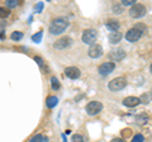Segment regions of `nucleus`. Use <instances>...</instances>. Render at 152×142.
<instances>
[{"label":"nucleus","instance_id":"1","mask_svg":"<svg viewBox=\"0 0 152 142\" xmlns=\"http://www.w3.org/2000/svg\"><path fill=\"white\" fill-rule=\"evenodd\" d=\"M70 26V22L66 19V18L62 17H58V18H55L52 19V22L50 23V27H48V31L53 36H60Z\"/></svg>","mask_w":152,"mask_h":142},{"label":"nucleus","instance_id":"35","mask_svg":"<svg viewBox=\"0 0 152 142\" xmlns=\"http://www.w3.org/2000/svg\"><path fill=\"white\" fill-rule=\"evenodd\" d=\"M62 140H64V142H67V140H66V136H65V133H62Z\"/></svg>","mask_w":152,"mask_h":142},{"label":"nucleus","instance_id":"36","mask_svg":"<svg viewBox=\"0 0 152 142\" xmlns=\"http://www.w3.org/2000/svg\"><path fill=\"white\" fill-rule=\"evenodd\" d=\"M150 72L152 74V64H151V66H150Z\"/></svg>","mask_w":152,"mask_h":142},{"label":"nucleus","instance_id":"7","mask_svg":"<svg viewBox=\"0 0 152 142\" xmlns=\"http://www.w3.org/2000/svg\"><path fill=\"white\" fill-rule=\"evenodd\" d=\"M114 69H115V64L108 61V62H103L99 66L98 72H99V75H102V76H108V75H110L113 72Z\"/></svg>","mask_w":152,"mask_h":142},{"label":"nucleus","instance_id":"5","mask_svg":"<svg viewBox=\"0 0 152 142\" xmlns=\"http://www.w3.org/2000/svg\"><path fill=\"white\" fill-rule=\"evenodd\" d=\"M85 109H86V113L89 116H96L103 111V104L98 100H91L86 104Z\"/></svg>","mask_w":152,"mask_h":142},{"label":"nucleus","instance_id":"3","mask_svg":"<svg viewBox=\"0 0 152 142\" xmlns=\"http://www.w3.org/2000/svg\"><path fill=\"white\" fill-rule=\"evenodd\" d=\"M128 13H129V15H131L132 18H134V19H140V18H142V17L146 15L147 9H146V7L143 5V4L136 3L134 5H132V7L129 8Z\"/></svg>","mask_w":152,"mask_h":142},{"label":"nucleus","instance_id":"37","mask_svg":"<svg viewBox=\"0 0 152 142\" xmlns=\"http://www.w3.org/2000/svg\"><path fill=\"white\" fill-rule=\"evenodd\" d=\"M150 94H151V97H152V88H151V91H150Z\"/></svg>","mask_w":152,"mask_h":142},{"label":"nucleus","instance_id":"29","mask_svg":"<svg viewBox=\"0 0 152 142\" xmlns=\"http://www.w3.org/2000/svg\"><path fill=\"white\" fill-rule=\"evenodd\" d=\"M42 137H43V135H41V133H37L36 136H33L32 138H31L29 141H28V142H41Z\"/></svg>","mask_w":152,"mask_h":142},{"label":"nucleus","instance_id":"23","mask_svg":"<svg viewBox=\"0 0 152 142\" xmlns=\"http://www.w3.org/2000/svg\"><path fill=\"white\" fill-rule=\"evenodd\" d=\"M9 15H10V10L8 8H0V18L1 19H5Z\"/></svg>","mask_w":152,"mask_h":142},{"label":"nucleus","instance_id":"17","mask_svg":"<svg viewBox=\"0 0 152 142\" xmlns=\"http://www.w3.org/2000/svg\"><path fill=\"white\" fill-rule=\"evenodd\" d=\"M50 81H51V88H52V90L53 91H58L61 89V83L56 76H52Z\"/></svg>","mask_w":152,"mask_h":142},{"label":"nucleus","instance_id":"25","mask_svg":"<svg viewBox=\"0 0 152 142\" xmlns=\"http://www.w3.org/2000/svg\"><path fill=\"white\" fill-rule=\"evenodd\" d=\"M131 142H145V137L143 135H141V133H137L132 137V141Z\"/></svg>","mask_w":152,"mask_h":142},{"label":"nucleus","instance_id":"32","mask_svg":"<svg viewBox=\"0 0 152 142\" xmlns=\"http://www.w3.org/2000/svg\"><path fill=\"white\" fill-rule=\"evenodd\" d=\"M110 142H126V140H123L122 137H117V138H113Z\"/></svg>","mask_w":152,"mask_h":142},{"label":"nucleus","instance_id":"20","mask_svg":"<svg viewBox=\"0 0 152 142\" xmlns=\"http://www.w3.org/2000/svg\"><path fill=\"white\" fill-rule=\"evenodd\" d=\"M112 12H113V14H115V15H119V14L124 12V8H123L121 4H114L112 7Z\"/></svg>","mask_w":152,"mask_h":142},{"label":"nucleus","instance_id":"27","mask_svg":"<svg viewBox=\"0 0 152 142\" xmlns=\"http://www.w3.org/2000/svg\"><path fill=\"white\" fill-rule=\"evenodd\" d=\"M134 4H136V0H122L121 5L124 8V7H132V5H134Z\"/></svg>","mask_w":152,"mask_h":142},{"label":"nucleus","instance_id":"26","mask_svg":"<svg viewBox=\"0 0 152 142\" xmlns=\"http://www.w3.org/2000/svg\"><path fill=\"white\" fill-rule=\"evenodd\" d=\"M33 60H34L38 64V66H39L41 69L45 67V60L42 59V57H39V56H34V57H33Z\"/></svg>","mask_w":152,"mask_h":142},{"label":"nucleus","instance_id":"8","mask_svg":"<svg viewBox=\"0 0 152 142\" xmlns=\"http://www.w3.org/2000/svg\"><path fill=\"white\" fill-rule=\"evenodd\" d=\"M126 57V51L123 48H115V50H112L109 51L108 53V59L110 60V62H118V61H122L123 59Z\"/></svg>","mask_w":152,"mask_h":142},{"label":"nucleus","instance_id":"21","mask_svg":"<svg viewBox=\"0 0 152 142\" xmlns=\"http://www.w3.org/2000/svg\"><path fill=\"white\" fill-rule=\"evenodd\" d=\"M42 37H43V31H39V32H37L36 34L32 36V41L36 42V43H41Z\"/></svg>","mask_w":152,"mask_h":142},{"label":"nucleus","instance_id":"10","mask_svg":"<svg viewBox=\"0 0 152 142\" xmlns=\"http://www.w3.org/2000/svg\"><path fill=\"white\" fill-rule=\"evenodd\" d=\"M88 55H89V57H91V59H99V57H102V56L104 55L103 47L100 45H98V43L91 45V46L89 47Z\"/></svg>","mask_w":152,"mask_h":142},{"label":"nucleus","instance_id":"11","mask_svg":"<svg viewBox=\"0 0 152 142\" xmlns=\"http://www.w3.org/2000/svg\"><path fill=\"white\" fill-rule=\"evenodd\" d=\"M65 76L71 80H76L81 76V71L76 66H69V67L65 69Z\"/></svg>","mask_w":152,"mask_h":142},{"label":"nucleus","instance_id":"2","mask_svg":"<svg viewBox=\"0 0 152 142\" xmlns=\"http://www.w3.org/2000/svg\"><path fill=\"white\" fill-rule=\"evenodd\" d=\"M127 79L124 76H118L108 83V88L110 91H121L127 86Z\"/></svg>","mask_w":152,"mask_h":142},{"label":"nucleus","instance_id":"31","mask_svg":"<svg viewBox=\"0 0 152 142\" xmlns=\"http://www.w3.org/2000/svg\"><path fill=\"white\" fill-rule=\"evenodd\" d=\"M134 28H137V29L141 31L142 33L146 32V29H147V27H146L145 24H142V23H138V24H136V26H134Z\"/></svg>","mask_w":152,"mask_h":142},{"label":"nucleus","instance_id":"4","mask_svg":"<svg viewBox=\"0 0 152 142\" xmlns=\"http://www.w3.org/2000/svg\"><path fill=\"white\" fill-rule=\"evenodd\" d=\"M81 40L85 45H95V42L98 40V32L95 29H85L83 32Z\"/></svg>","mask_w":152,"mask_h":142},{"label":"nucleus","instance_id":"28","mask_svg":"<svg viewBox=\"0 0 152 142\" xmlns=\"http://www.w3.org/2000/svg\"><path fill=\"white\" fill-rule=\"evenodd\" d=\"M43 7H45V4L42 3V1L37 3V4H36V7H34L36 13H42V10H43Z\"/></svg>","mask_w":152,"mask_h":142},{"label":"nucleus","instance_id":"6","mask_svg":"<svg viewBox=\"0 0 152 142\" xmlns=\"http://www.w3.org/2000/svg\"><path fill=\"white\" fill-rule=\"evenodd\" d=\"M71 45H72V38L69 36H64L55 42L53 47L56 50H66V48H69Z\"/></svg>","mask_w":152,"mask_h":142},{"label":"nucleus","instance_id":"34","mask_svg":"<svg viewBox=\"0 0 152 142\" xmlns=\"http://www.w3.org/2000/svg\"><path fill=\"white\" fill-rule=\"evenodd\" d=\"M4 38H5V32H0V40H4Z\"/></svg>","mask_w":152,"mask_h":142},{"label":"nucleus","instance_id":"22","mask_svg":"<svg viewBox=\"0 0 152 142\" xmlns=\"http://www.w3.org/2000/svg\"><path fill=\"white\" fill-rule=\"evenodd\" d=\"M5 4H7V8L10 10V9H15L19 5V1H18V0H8Z\"/></svg>","mask_w":152,"mask_h":142},{"label":"nucleus","instance_id":"19","mask_svg":"<svg viewBox=\"0 0 152 142\" xmlns=\"http://www.w3.org/2000/svg\"><path fill=\"white\" fill-rule=\"evenodd\" d=\"M151 100H152V97H151L150 93H143L140 97V102L143 103V104H148V103H151Z\"/></svg>","mask_w":152,"mask_h":142},{"label":"nucleus","instance_id":"33","mask_svg":"<svg viewBox=\"0 0 152 142\" xmlns=\"http://www.w3.org/2000/svg\"><path fill=\"white\" fill-rule=\"evenodd\" d=\"M50 140H48V137H47V136H43V137H42V140H41V142H48Z\"/></svg>","mask_w":152,"mask_h":142},{"label":"nucleus","instance_id":"9","mask_svg":"<svg viewBox=\"0 0 152 142\" xmlns=\"http://www.w3.org/2000/svg\"><path fill=\"white\" fill-rule=\"evenodd\" d=\"M142 33L141 31H138L137 28H131V29H128L127 33H126V40L128 42H131V43H133V42H137V41H140L141 40V37H142Z\"/></svg>","mask_w":152,"mask_h":142},{"label":"nucleus","instance_id":"16","mask_svg":"<svg viewBox=\"0 0 152 142\" xmlns=\"http://www.w3.org/2000/svg\"><path fill=\"white\" fill-rule=\"evenodd\" d=\"M136 122L138 123V124H146L147 122H148V116H147V113L142 112L140 114L136 116Z\"/></svg>","mask_w":152,"mask_h":142},{"label":"nucleus","instance_id":"18","mask_svg":"<svg viewBox=\"0 0 152 142\" xmlns=\"http://www.w3.org/2000/svg\"><path fill=\"white\" fill-rule=\"evenodd\" d=\"M23 37H24V34H23V32H19V31H14L12 34H10V40L12 41H15V42H19L20 40H23Z\"/></svg>","mask_w":152,"mask_h":142},{"label":"nucleus","instance_id":"12","mask_svg":"<svg viewBox=\"0 0 152 142\" xmlns=\"http://www.w3.org/2000/svg\"><path fill=\"white\" fill-rule=\"evenodd\" d=\"M105 27L108 31H110V33L113 32H118L121 28V24H119V20L118 19H108L105 22Z\"/></svg>","mask_w":152,"mask_h":142},{"label":"nucleus","instance_id":"15","mask_svg":"<svg viewBox=\"0 0 152 142\" xmlns=\"http://www.w3.org/2000/svg\"><path fill=\"white\" fill-rule=\"evenodd\" d=\"M57 104H58V98H57V97H55V95L47 97V99H46V107L48 108V109H53Z\"/></svg>","mask_w":152,"mask_h":142},{"label":"nucleus","instance_id":"13","mask_svg":"<svg viewBox=\"0 0 152 142\" xmlns=\"http://www.w3.org/2000/svg\"><path fill=\"white\" fill-rule=\"evenodd\" d=\"M138 104H141V102H140V98L137 97H127L123 99V105H126L128 108H134Z\"/></svg>","mask_w":152,"mask_h":142},{"label":"nucleus","instance_id":"24","mask_svg":"<svg viewBox=\"0 0 152 142\" xmlns=\"http://www.w3.org/2000/svg\"><path fill=\"white\" fill-rule=\"evenodd\" d=\"M121 133H122V138L124 140V138H128V137H131L133 132H132L131 128H124V130L121 131Z\"/></svg>","mask_w":152,"mask_h":142},{"label":"nucleus","instance_id":"14","mask_svg":"<svg viewBox=\"0 0 152 142\" xmlns=\"http://www.w3.org/2000/svg\"><path fill=\"white\" fill-rule=\"evenodd\" d=\"M122 38H123V34H122L119 31L110 33V34H109V37H108V40H109V42H110L112 45H117L118 42H121Z\"/></svg>","mask_w":152,"mask_h":142},{"label":"nucleus","instance_id":"30","mask_svg":"<svg viewBox=\"0 0 152 142\" xmlns=\"http://www.w3.org/2000/svg\"><path fill=\"white\" fill-rule=\"evenodd\" d=\"M72 142H85L84 137L81 135H74L72 136Z\"/></svg>","mask_w":152,"mask_h":142}]
</instances>
